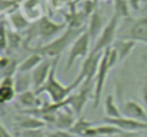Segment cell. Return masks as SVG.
Returning <instances> with one entry per match:
<instances>
[{
    "mask_svg": "<svg viewBox=\"0 0 147 137\" xmlns=\"http://www.w3.org/2000/svg\"><path fill=\"white\" fill-rule=\"evenodd\" d=\"M85 30V28H66L65 32H62L56 39L43 43V45H38L35 48L28 46V49L33 53H39L43 58H49V59H59V56L63 53L65 49H68L74 40H75L82 32Z\"/></svg>",
    "mask_w": 147,
    "mask_h": 137,
    "instance_id": "obj_1",
    "label": "cell"
},
{
    "mask_svg": "<svg viewBox=\"0 0 147 137\" xmlns=\"http://www.w3.org/2000/svg\"><path fill=\"white\" fill-rule=\"evenodd\" d=\"M68 28L66 23H58L49 19L48 16H42L40 19L32 22L30 28L25 33V45H28L32 40H40L43 43H48L58 38V33L65 32ZM42 43V45H43Z\"/></svg>",
    "mask_w": 147,
    "mask_h": 137,
    "instance_id": "obj_2",
    "label": "cell"
},
{
    "mask_svg": "<svg viewBox=\"0 0 147 137\" xmlns=\"http://www.w3.org/2000/svg\"><path fill=\"white\" fill-rule=\"evenodd\" d=\"M56 65H58V61L55 62L52 71L49 74V78L48 81L45 82V85L42 88H39L36 91L38 95L40 94H48V97L51 98V103H63L66 98H69L72 95V91L77 90L81 84L78 81H74L72 84L69 85H63L58 78H56Z\"/></svg>",
    "mask_w": 147,
    "mask_h": 137,
    "instance_id": "obj_3",
    "label": "cell"
},
{
    "mask_svg": "<svg viewBox=\"0 0 147 137\" xmlns=\"http://www.w3.org/2000/svg\"><path fill=\"white\" fill-rule=\"evenodd\" d=\"M90 48H91V36H90V33L85 29L75 40H74V43L69 48L66 63H65V71L71 70L77 59H85L91 53Z\"/></svg>",
    "mask_w": 147,
    "mask_h": 137,
    "instance_id": "obj_4",
    "label": "cell"
},
{
    "mask_svg": "<svg viewBox=\"0 0 147 137\" xmlns=\"http://www.w3.org/2000/svg\"><path fill=\"white\" fill-rule=\"evenodd\" d=\"M120 20L121 18L118 15H113L111 19L107 22L105 28L102 29V32L100 33V36L97 38L94 46H92V51L94 53L97 52H104L105 49L111 48L115 42V35H117V30H118V25H120Z\"/></svg>",
    "mask_w": 147,
    "mask_h": 137,
    "instance_id": "obj_5",
    "label": "cell"
},
{
    "mask_svg": "<svg viewBox=\"0 0 147 137\" xmlns=\"http://www.w3.org/2000/svg\"><path fill=\"white\" fill-rule=\"evenodd\" d=\"M94 95V80H85L78 88L77 92L71 95V108L77 115H81L87 103Z\"/></svg>",
    "mask_w": 147,
    "mask_h": 137,
    "instance_id": "obj_6",
    "label": "cell"
},
{
    "mask_svg": "<svg viewBox=\"0 0 147 137\" xmlns=\"http://www.w3.org/2000/svg\"><path fill=\"white\" fill-rule=\"evenodd\" d=\"M102 55H104V52H97V53L91 52L84 59V62L81 65V70H80V74L77 75L75 81L82 84L85 80H95V75L98 72V68H100Z\"/></svg>",
    "mask_w": 147,
    "mask_h": 137,
    "instance_id": "obj_7",
    "label": "cell"
},
{
    "mask_svg": "<svg viewBox=\"0 0 147 137\" xmlns=\"http://www.w3.org/2000/svg\"><path fill=\"white\" fill-rule=\"evenodd\" d=\"M110 65H108V61H107V56L102 55V59H101V63H100V68H98V72L95 75V80H94V95H92V101H94V108H97L101 103V98H102V91H104V87H105V81H107V75L110 72Z\"/></svg>",
    "mask_w": 147,
    "mask_h": 137,
    "instance_id": "obj_8",
    "label": "cell"
},
{
    "mask_svg": "<svg viewBox=\"0 0 147 137\" xmlns=\"http://www.w3.org/2000/svg\"><path fill=\"white\" fill-rule=\"evenodd\" d=\"M58 59H49V58H45L35 70L32 71V81H33V87H35V91H38L39 88H42L45 85V82L48 81L49 78V74L52 71V68L55 65Z\"/></svg>",
    "mask_w": 147,
    "mask_h": 137,
    "instance_id": "obj_9",
    "label": "cell"
},
{
    "mask_svg": "<svg viewBox=\"0 0 147 137\" xmlns=\"http://www.w3.org/2000/svg\"><path fill=\"white\" fill-rule=\"evenodd\" d=\"M102 123L115 126L121 131H141V130H147V123L146 121H138V120L127 118L124 115L123 117H117V118H108V117H105L102 120Z\"/></svg>",
    "mask_w": 147,
    "mask_h": 137,
    "instance_id": "obj_10",
    "label": "cell"
},
{
    "mask_svg": "<svg viewBox=\"0 0 147 137\" xmlns=\"http://www.w3.org/2000/svg\"><path fill=\"white\" fill-rule=\"evenodd\" d=\"M121 114L127 118L138 120V121H146L147 123V111L146 108L136 100H127L121 104L120 107Z\"/></svg>",
    "mask_w": 147,
    "mask_h": 137,
    "instance_id": "obj_11",
    "label": "cell"
},
{
    "mask_svg": "<svg viewBox=\"0 0 147 137\" xmlns=\"http://www.w3.org/2000/svg\"><path fill=\"white\" fill-rule=\"evenodd\" d=\"M125 38L131 39L137 43L147 45V16H141V18L136 19L131 23Z\"/></svg>",
    "mask_w": 147,
    "mask_h": 137,
    "instance_id": "obj_12",
    "label": "cell"
},
{
    "mask_svg": "<svg viewBox=\"0 0 147 137\" xmlns=\"http://www.w3.org/2000/svg\"><path fill=\"white\" fill-rule=\"evenodd\" d=\"M77 121V114L74 113L71 105H65L56 111V120L53 127L56 130H69Z\"/></svg>",
    "mask_w": 147,
    "mask_h": 137,
    "instance_id": "obj_13",
    "label": "cell"
},
{
    "mask_svg": "<svg viewBox=\"0 0 147 137\" xmlns=\"http://www.w3.org/2000/svg\"><path fill=\"white\" fill-rule=\"evenodd\" d=\"M16 104L19 108L25 110L26 113L28 111H33V110H38L43 105V101L39 100V95L36 94V91H26V92H22V94H18L16 97Z\"/></svg>",
    "mask_w": 147,
    "mask_h": 137,
    "instance_id": "obj_14",
    "label": "cell"
},
{
    "mask_svg": "<svg viewBox=\"0 0 147 137\" xmlns=\"http://www.w3.org/2000/svg\"><path fill=\"white\" fill-rule=\"evenodd\" d=\"M104 28H105V25H104V16H102L101 12L97 9V10L91 15V18H90V20H88L87 32L90 33L91 39H95V40H97V38L100 36V33L102 32Z\"/></svg>",
    "mask_w": 147,
    "mask_h": 137,
    "instance_id": "obj_15",
    "label": "cell"
},
{
    "mask_svg": "<svg viewBox=\"0 0 147 137\" xmlns=\"http://www.w3.org/2000/svg\"><path fill=\"white\" fill-rule=\"evenodd\" d=\"M46 123L42 118H38L35 115H19L16 118V127L23 130H33V128H45Z\"/></svg>",
    "mask_w": 147,
    "mask_h": 137,
    "instance_id": "obj_16",
    "label": "cell"
},
{
    "mask_svg": "<svg viewBox=\"0 0 147 137\" xmlns=\"http://www.w3.org/2000/svg\"><path fill=\"white\" fill-rule=\"evenodd\" d=\"M9 23H10V29L16 30V32H22V30H28L32 25V22L26 18V15L20 10H16L13 13L9 15Z\"/></svg>",
    "mask_w": 147,
    "mask_h": 137,
    "instance_id": "obj_17",
    "label": "cell"
},
{
    "mask_svg": "<svg viewBox=\"0 0 147 137\" xmlns=\"http://www.w3.org/2000/svg\"><path fill=\"white\" fill-rule=\"evenodd\" d=\"M137 42L131 40V39H127V38H121V39H117L113 45V48L118 52V56H120V62L124 61L127 56H130V53L134 51Z\"/></svg>",
    "mask_w": 147,
    "mask_h": 137,
    "instance_id": "obj_18",
    "label": "cell"
},
{
    "mask_svg": "<svg viewBox=\"0 0 147 137\" xmlns=\"http://www.w3.org/2000/svg\"><path fill=\"white\" fill-rule=\"evenodd\" d=\"M40 0H22V12L26 15L29 20H38L40 19Z\"/></svg>",
    "mask_w": 147,
    "mask_h": 137,
    "instance_id": "obj_19",
    "label": "cell"
},
{
    "mask_svg": "<svg viewBox=\"0 0 147 137\" xmlns=\"http://www.w3.org/2000/svg\"><path fill=\"white\" fill-rule=\"evenodd\" d=\"M32 85H33V81H32V75H29V72H18L15 75V90L18 94L29 91Z\"/></svg>",
    "mask_w": 147,
    "mask_h": 137,
    "instance_id": "obj_20",
    "label": "cell"
},
{
    "mask_svg": "<svg viewBox=\"0 0 147 137\" xmlns=\"http://www.w3.org/2000/svg\"><path fill=\"white\" fill-rule=\"evenodd\" d=\"M45 58L39 53H30L29 56H26L22 62H20V66H19V72H30L33 71L35 68L43 61Z\"/></svg>",
    "mask_w": 147,
    "mask_h": 137,
    "instance_id": "obj_21",
    "label": "cell"
},
{
    "mask_svg": "<svg viewBox=\"0 0 147 137\" xmlns=\"http://www.w3.org/2000/svg\"><path fill=\"white\" fill-rule=\"evenodd\" d=\"M104 111H105V117H108V118L123 117L121 110H120V107L115 104V100H114V95H113V94H108V95L104 98Z\"/></svg>",
    "mask_w": 147,
    "mask_h": 137,
    "instance_id": "obj_22",
    "label": "cell"
},
{
    "mask_svg": "<svg viewBox=\"0 0 147 137\" xmlns=\"http://www.w3.org/2000/svg\"><path fill=\"white\" fill-rule=\"evenodd\" d=\"M91 127H94V124H92L90 120H87L85 117H80V118H77L75 124H74L68 131H69L71 134H74V136L84 137V134L87 133V130H90Z\"/></svg>",
    "mask_w": 147,
    "mask_h": 137,
    "instance_id": "obj_23",
    "label": "cell"
},
{
    "mask_svg": "<svg viewBox=\"0 0 147 137\" xmlns=\"http://www.w3.org/2000/svg\"><path fill=\"white\" fill-rule=\"evenodd\" d=\"M130 5L128 0H114V13L118 15L121 19L130 18Z\"/></svg>",
    "mask_w": 147,
    "mask_h": 137,
    "instance_id": "obj_24",
    "label": "cell"
},
{
    "mask_svg": "<svg viewBox=\"0 0 147 137\" xmlns=\"http://www.w3.org/2000/svg\"><path fill=\"white\" fill-rule=\"evenodd\" d=\"M18 92L15 90V87L10 85H0V101L2 104H7L10 101H13L16 98Z\"/></svg>",
    "mask_w": 147,
    "mask_h": 137,
    "instance_id": "obj_25",
    "label": "cell"
},
{
    "mask_svg": "<svg viewBox=\"0 0 147 137\" xmlns=\"http://www.w3.org/2000/svg\"><path fill=\"white\" fill-rule=\"evenodd\" d=\"M23 45H25V38L22 36V33H20V32H16V30H13V29H10V30H9V46H10V49L18 51V49H20Z\"/></svg>",
    "mask_w": 147,
    "mask_h": 137,
    "instance_id": "obj_26",
    "label": "cell"
},
{
    "mask_svg": "<svg viewBox=\"0 0 147 137\" xmlns=\"http://www.w3.org/2000/svg\"><path fill=\"white\" fill-rule=\"evenodd\" d=\"M97 131H98L100 137H111V136H118L121 133L120 128H117L115 126L107 124V123H102L101 126H97Z\"/></svg>",
    "mask_w": 147,
    "mask_h": 137,
    "instance_id": "obj_27",
    "label": "cell"
},
{
    "mask_svg": "<svg viewBox=\"0 0 147 137\" xmlns=\"http://www.w3.org/2000/svg\"><path fill=\"white\" fill-rule=\"evenodd\" d=\"M19 66H20V62L16 58H12L10 62L7 63V66H5L3 70H0L2 78H5V77H15V74L19 71Z\"/></svg>",
    "mask_w": 147,
    "mask_h": 137,
    "instance_id": "obj_28",
    "label": "cell"
},
{
    "mask_svg": "<svg viewBox=\"0 0 147 137\" xmlns=\"http://www.w3.org/2000/svg\"><path fill=\"white\" fill-rule=\"evenodd\" d=\"M104 55L107 56V61H108V65H110V68H113V66H115L118 62H120V56H118V52L111 46V48H108V49H105L104 51Z\"/></svg>",
    "mask_w": 147,
    "mask_h": 137,
    "instance_id": "obj_29",
    "label": "cell"
},
{
    "mask_svg": "<svg viewBox=\"0 0 147 137\" xmlns=\"http://www.w3.org/2000/svg\"><path fill=\"white\" fill-rule=\"evenodd\" d=\"M19 137H48V131H45V128L23 130L19 133Z\"/></svg>",
    "mask_w": 147,
    "mask_h": 137,
    "instance_id": "obj_30",
    "label": "cell"
},
{
    "mask_svg": "<svg viewBox=\"0 0 147 137\" xmlns=\"http://www.w3.org/2000/svg\"><path fill=\"white\" fill-rule=\"evenodd\" d=\"M9 48V30H7V22H3L2 26V42H0V49L5 52Z\"/></svg>",
    "mask_w": 147,
    "mask_h": 137,
    "instance_id": "obj_31",
    "label": "cell"
},
{
    "mask_svg": "<svg viewBox=\"0 0 147 137\" xmlns=\"http://www.w3.org/2000/svg\"><path fill=\"white\" fill-rule=\"evenodd\" d=\"M48 137H74V134H71L68 130H51L48 131Z\"/></svg>",
    "mask_w": 147,
    "mask_h": 137,
    "instance_id": "obj_32",
    "label": "cell"
},
{
    "mask_svg": "<svg viewBox=\"0 0 147 137\" xmlns=\"http://www.w3.org/2000/svg\"><path fill=\"white\" fill-rule=\"evenodd\" d=\"M130 9L133 12H140L143 10V0H128Z\"/></svg>",
    "mask_w": 147,
    "mask_h": 137,
    "instance_id": "obj_33",
    "label": "cell"
},
{
    "mask_svg": "<svg viewBox=\"0 0 147 137\" xmlns=\"http://www.w3.org/2000/svg\"><path fill=\"white\" fill-rule=\"evenodd\" d=\"M141 94H143V101L147 107V70H146V75L143 80V87H141Z\"/></svg>",
    "mask_w": 147,
    "mask_h": 137,
    "instance_id": "obj_34",
    "label": "cell"
},
{
    "mask_svg": "<svg viewBox=\"0 0 147 137\" xmlns=\"http://www.w3.org/2000/svg\"><path fill=\"white\" fill-rule=\"evenodd\" d=\"M117 137H143V136L137 131H121Z\"/></svg>",
    "mask_w": 147,
    "mask_h": 137,
    "instance_id": "obj_35",
    "label": "cell"
},
{
    "mask_svg": "<svg viewBox=\"0 0 147 137\" xmlns=\"http://www.w3.org/2000/svg\"><path fill=\"white\" fill-rule=\"evenodd\" d=\"M10 59H12V56H7V55H3L2 58H0V70H3L5 66H7Z\"/></svg>",
    "mask_w": 147,
    "mask_h": 137,
    "instance_id": "obj_36",
    "label": "cell"
},
{
    "mask_svg": "<svg viewBox=\"0 0 147 137\" xmlns=\"http://www.w3.org/2000/svg\"><path fill=\"white\" fill-rule=\"evenodd\" d=\"M0 130H2V137H13V136H12V133H9V131H7V128H6V126H5V124L0 126Z\"/></svg>",
    "mask_w": 147,
    "mask_h": 137,
    "instance_id": "obj_37",
    "label": "cell"
},
{
    "mask_svg": "<svg viewBox=\"0 0 147 137\" xmlns=\"http://www.w3.org/2000/svg\"><path fill=\"white\" fill-rule=\"evenodd\" d=\"M143 12H147V0H143Z\"/></svg>",
    "mask_w": 147,
    "mask_h": 137,
    "instance_id": "obj_38",
    "label": "cell"
},
{
    "mask_svg": "<svg viewBox=\"0 0 147 137\" xmlns=\"http://www.w3.org/2000/svg\"><path fill=\"white\" fill-rule=\"evenodd\" d=\"M104 2H108V0H104Z\"/></svg>",
    "mask_w": 147,
    "mask_h": 137,
    "instance_id": "obj_39",
    "label": "cell"
}]
</instances>
